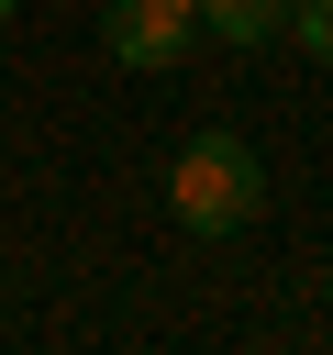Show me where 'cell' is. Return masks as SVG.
Listing matches in <instances>:
<instances>
[{
  "label": "cell",
  "mask_w": 333,
  "mask_h": 355,
  "mask_svg": "<svg viewBox=\"0 0 333 355\" xmlns=\"http://www.w3.org/2000/svg\"><path fill=\"white\" fill-rule=\"evenodd\" d=\"M166 200H178L189 233H244L266 211V166H255L244 133H189V155L166 166Z\"/></svg>",
  "instance_id": "cell-1"
},
{
  "label": "cell",
  "mask_w": 333,
  "mask_h": 355,
  "mask_svg": "<svg viewBox=\"0 0 333 355\" xmlns=\"http://www.w3.org/2000/svg\"><path fill=\"white\" fill-rule=\"evenodd\" d=\"M289 33H300L322 67H333V0H300V11H289Z\"/></svg>",
  "instance_id": "cell-4"
},
{
  "label": "cell",
  "mask_w": 333,
  "mask_h": 355,
  "mask_svg": "<svg viewBox=\"0 0 333 355\" xmlns=\"http://www.w3.org/2000/svg\"><path fill=\"white\" fill-rule=\"evenodd\" d=\"M189 33H200V0H111V11H100V44H111L122 67H178Z\"/></svg>",
  "instance_id": "cell-2"
},
{
  "label": "cell",
  "mask_w": 333,
  "mask_h": 355,
  "mask_svg": "<svg viewBox=\"0 0 333 355\" xmlns=\"http://www.w3.org/2000/svg\"><path fill=\"white\" fill-rule=\"evenodd\" d=\"M11 11H22V0H0V22H11Z\"/></svg>",
  "instance_id": "cell-5"
},
{
  "label": "cell",
  "mask_w": 333,
  "mask_h": 355,
  "mask_svg": "<svg viewBox=\"0 0 333 355\" xmlns=\"http://www.w3.org/2000/svg\"><path fill=\"white\" fill-rule=\"evenodd\" d=\"M289 11H300V0H200V33H222V44H278Z\"/></svg>",
  "instance_id": "cell-3"
}]
</instances>
